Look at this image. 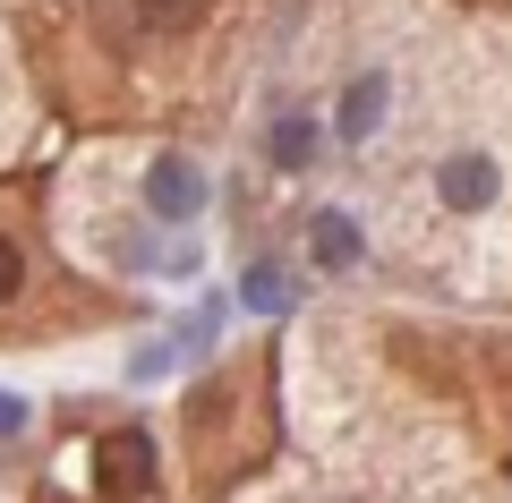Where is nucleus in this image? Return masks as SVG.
I'll return each mask as SVG.
<instances>
[{"mask_svg": "<svg viewBox=\"0 0 512 503\" xmlns=\"http://www.w3.org/2000/svg\"><path fill=\"white\" fill-rule=\"evenodd\" d=\"M384 94H393V86H384L376 69H367V77H350V86H342V137H350V145H367V137L384 128Z\"/></svg>", "mask_w": 512, "mask_h": 503, "instance_id": "nucleus-5", "label": "nucleus"}, {"mask_svg": "<svg viewBox=\"0 0 512 503\" xmlns=\"http://www.w3.org/2000/svg\"><path fill=\"white\" fill-rule=\"evenodd\" d=\"M180 359H188V342H180V333H163V342H137V359H128V376H137V384H163V376H171Z\"/></svg>", "mask_w": 512, "mask_h": 503, "instance_id": "nucleus-9", "label": "nucleus"}, {"mask_svg": "<svg viewBox=\"0 0 512 503\" xmlns=\"http://www.w3.org/2000/svg\"><path fill=\"white\" fill-rule=\"evenodd\" d=\"M205 197H214V188H205V171H197L188 154H163V162L146 171V214H163V222H197Z\"/></svg>", "mask_w": 512, "mask_h": 503, "instance_id": "nucleus-1", "label": "nucleus"}, {"mask_svg": "<svg viewBox=\"0 0 512 503\" xmlns=\"http://www.w3.org/2000/svg\"><path fill=\"white\" fill-rule=\"evenodd\" d=\"M265 154H274V171H308L316 162V120L308 111H282V120L265 128Z\"/></svg>", "mask_w": 512, "mask_h": 503, "instance_id": "nucleus-6", "label": "nucleus"}, {"mask_svg": "<svg viewBox=\"0 0 512 503\" xmlns=\"http://www.w3.org/2000/svg\"><path fill=\"white\" fill-rule=\"evenodd\" d=\"M0 435H26V401L18 393H0Z\"/></svg>", "mask_w": 512, "mask_h": 503, "instance_id": "nucleus-11", "label": "nucleus"}, {"mask_svg": "<svg viewBox=\"0 0 512 503\" xmlns=\"http://www.w3.org/2000/svg\"><path fill=\"white\" fill-rule=\"evenodd\" d=\"M94 478H103V495H137V486L154 478V435H111Z\"/></svg>", "mask_w": 512, "mask_h": 503, "instance_id": "nucleus-4", "label": "nucleus"}, {"mask_svg": "<svg viewBox=\"0 0 512 503\" xmlns=\"http://www.w3.org/2000/svg\"><path fill=\"white\" fill-rule=\"evenodd\" d=\"M205 18V0H137V26L146 35H188Z\"/></svg>", "mask_w": 512, "mask_h": 503, "instance_id": "nucleus-8", "label": "nucleus"}, {"mask_svg": "<svg viewBox=\"0 0 512 503\" xmlns=\"http://www.w3.org/2000/svg\"><path fill=\"white\" fill-rule=\"evenodd\" d=\"M308 256H316L325 273H350V265L367 256V231L342 214V205H316V214H308Z\"/></svg>", "mask_w": 512, "mask_h": 503, "instance_id": "nucleus-3", "label": "nucleus"}, {"mask_svg": "<svg viewBox=\"0 0 512 503\" xmlns=\"http://www.w3.org/2000/svg\"><path fill=\"white\" fill-rule=\"evenodd\" d=\"M436 197L453 205V214H487V205L504 197V171H495L487 154H453V162L436 171Z\"/></svg>", "mask_w": 512, "mask_h": 503, "instance_id": "nucleus-2", "label": "nucleus"}, {"mask_svg": "<svg viewBox=\"0 0 512 503\" xmlns=\"http://www.w3.org/2000/svg\"><path fill=\"white\" fill-rule=\"evenodd\" d=\"M18 273H26V256H18V239H0V299L18 290Z\"/></svg>", "mask_w": 512, "mask_h": 503, "instance_id": "nucleus-10", "label": "nucleus"}, {"mask_svg": "<svg viewBox=\"0 0 512 503\" xmlns=\"http://www.w3.org/2000/svg\"><path fill=\"white\" fill-rule=\"evenodd\" d=\"M239 307L282 316V307H291V273H282V265H248V273H239Z\"/></svg>", "mask_w": 512, "mask_h": 503, "instance_id": "nucleus-7", "label": "nucleus"}]
</instances>
